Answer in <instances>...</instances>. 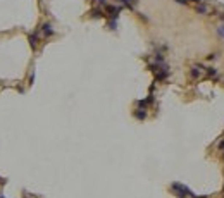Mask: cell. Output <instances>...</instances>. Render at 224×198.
Masks as SVG:
<instances>
[{
    "label": "cell",
    "mask_w": 224,
    "mask_h": 198,
    "mask_svg": "<svg viewBox=\"0 0 224 198\" xmlns=\"http://www.w3.org/2000/svg\"><path fill=\"white\" fill-rule=\"evenodd\" d=\"M202 69H203V67H202ZM202 69H200V66H193L191 69H190V78L198 79L200 76H202Z\"/></svg>",
    "instance_id": "cell-5"
},
{
    "label": "cell",
    "mask_w": 224,
    "mask_h": 198,
    "mask_svg": "<svg viewBox=\"0 0 224 198\" xmlns=\"http://www.w3.org/2000/svg\"><path fill=\"white\" fill-rule=\"evenodd\" d=\"M214 59H217V54H210V55H209V60H214Z\"/></svg>",
    "instance_id": "cell-15"
},
{
    "label": "cell",
    "mask_w": 224,
    "mask_h": 198,
    "mask_svg": "<svg viewBox=\"0 0 224 198\" xmlns=\"http://www.w3.org/2000/svg\"><path fill=\"white\" fill-rule=\"evenodd\" d=\"M121 11H122L121 5H105V16L109 19H117Z\"/></svg>",
    "instance_id": "cell-2"
},
{
    "label": "cell",
    "mask_w": 224,
    "mask_h": 198,
    "mask_svg": "<svg viewBox=\"0 0 224 198\" xmlns=\"http://www.w3.org/2000/svg\"><path fill=\"white\" fill-rule=\"evenodd\" d=\"M191 2H195V4H200V2H202V0H191Z\"/></svg>",
    "instance_id": "cell-18"
},
{
    "label": "cell",
    "mask_w": 224,
    "mask_h": 198,
    "mask_svg": "<svg viewBox=\"0 0 224 198\" xmlns=\"http://www.w3.org/2000/svg\"><path fill=\"white\" fill-rule=\"evenodd\" d=\"M30 45H31V48L33 50H36V47H38V33H33V35H30Z\"/></svg>",
    "instance_id": "cell-7"
},
{
    "label": "cell",
    "mask_w": 224,
    "mask_h": 198,
    "mask_svg": "<svg viewBox=\"0 0 224 198\" xmlns=\"http://www.w3.org/2000/svg\"><path fill=\"white\" fill-rule=\"evenodd\" d=\"M171 190L174 191V195L178 198H188V196L190 198H200V196H197L188 186H185V184H181V183H172V184H171Z\"/></svg>",
    "instance_id": "cell-1"
},
{
    "label": "cell",
    "mask_w": 224,
    "mask_h": 198,
    "mask_svg": "<svg viewBox=\"0 0 224 198\" xmlns=\"http://www.w3.org/2000/svg\"><path fill=\"white\" fill-rule=\"evenodd\" d=\"M197 12H198V14H207V12H209V7L200 2V4H197Z\"/></svg>",
    "instance_id": "cell-9"
},
{
    "label": "cell",
    "mask_w": 224,
    "mask_h": 198,
    "mask_svg": "<svg viewBox=\"0 0 224 198\" xmlns=\"http://www.w3.org/2000/svg\"><path fill=\"white\" fill-rule=\"evenodd\" d=\"M167 76H169V67L164 66L162 69L157 72V76H155V81H166V79H167Z\"/></svg>",
    "instance_id": "cell-3"
},
{
    "label": "cell",
    "mask_w": 224,
    "mask_h": 198,
    "mask_svg": "<svg viewBox=\"0 0 224 198\" xmlns=\"http://www.w3.org/2000/svg\"><path fill=\"white\" fill-rule=\"evenodd\" d=\"M176 4H181V5H185V4H188V0H174Z\"/></svg>",
    "instance_id": "cell-13"
},
{
    "label": "cell",
    "mask_w": 224,
    "mask_h": 198,
    "mask_svg": "<svg viewBox=\"0 0 224 198\" xmlns=\"http://www.w3.org/2000/svg\"><path fill=\"white\" fill-rule=\"evenodd\" d=\"M134 117H136V119L138 121H145L147 119V112L145 110H143V108H138V110H134Z\"/></svg>",
    "instance_id": "cell-8"
},
{
    "label": "cell",
    "mask_w": 224,
    "mask_h": 198,
    "mask_svg": "<svg viewBox=\"0 0 224 198\" xmlns=\"http://www.w3.org/2000/svg\"><path fill=\"white\" fill-rule=\"evenodd\" d=\"M217 33L224 38V26H219V28H217Z\"/></svg>",
    "instance_id": "cell-12"
},
{
    "label": "cell",
    "mask_w": 224,
    "mask_h": 198,
    "mask_svg": "<svg viewBox=\"0 0 224 198\" xmlns=\"http://www.w3.org/2000/svg\"><path fill=\"white\" fill-rule=\"evenodd\" d=\"M117 28V21L115 19H110L109 21V30H115Z\"/></svg>",
    "instance_id": "cell-11"
},
{
    "label": "cell",
    "mask_w": 224,
    "mask_h": 198,
    "mask_svg": "<svg viewBox=\"0 0 224 198\" xmlns=\"http://www.w3.org/2000/svg\"><path fill=\"white\" fill-rule=\"evenodd\" d=\"M219 150H221V152H222V153H224V140H222V141H221V143H219Z\"/></svg>",
    "instance_id": "cell-14"
},
{
    "label": "cell",
    "mask_w": 224,
    "mask_h": 198,
    "mask_svg": "<svg viewBox=\"0 0 224 198\" xmlns=\"http://www.w3.org/2000/svg\"><path fill=\"white\" fill-rule=\"evenodd\" d=\"M90 16H91L93 19L103 17V16H105V11H102L100 7H95V9H91V11H90Z\"/></svg>",
    "instance_id": "cell-6"
},
{
    "label": "cell",
    "mask_w": 224,
    "mask_h": 198,
    "mask_svg": "<svg viewBox=\"0 0 224 198\" xmlns=\"http://www.w3.org/2000/svg\"><path fill=\"white\" fill-rule=\"evenodd\" d=\"M205 72L209 78H217V71L214 69V67H205Z\"/></svg>",
    "instance_id": "cell-10"
},
{
    "label": "cell",
    "mask_w": 224,
    "mask_h": 198,
    "mask_svg": "<svg viewBox=\"0 0 224 198\" xmlns=\"http://www.w3.org/2000/svg\"><path fill=\"white\" fill-rule=\"evenodd\" d=\"M97 2H98V4H100V5H103V7L107 5V0H97Z\"/></svg>",
    "instance_id": "cell-16"
},
{
    "label": "cell",
    "mask_w": 224,
    "mask_h": 198,
    "mask_svg": "<svg viewBox=\"0 0 224 198\" xmlns=\"http://www.w3.org/2000/svg\"><path fill=\"white\" fill-rule=\"evenodd\" d=\"M42 31H43V36H47V38L55 35V31H54V28H52V24H50V23H45V24H43V26H42Z\"/></svg>",
    "instance_id": "cell-4"
},
{
    "label": "cell",
    "mask_w": 224,
    "mask_h": 198,
    "mask_svg": "<svg viewBox=\"0 0 224 198\" xmlns=\"http://www.w3.org/2000/svg\"><path fill=\"white\" fill-rule=\"evenodd\" d=\"M222 19H224V16H222Z\"/></svg>",
    "instance_id": "cell-20"
},
{
    "label": "cell",
    "mask_w": 224,
    "mask_h": 198,
    "mask_svg": "<svg viewBox=\"0 0 224 198\" xmlns=\"http://www.w3.org/2000/svg\"><path fill=\"white\" fill-rule=\"evenodd\" d=\"M7 183V179H4V178H0V184H5Z\"/></svg>",
    "instance_id": "cell-17"
},
{
    "label": "cell",
    "mask_w": 224,
    "mask_h": 198,
    "mask_svg": "<svg viewBox=\"0 0 224 198\" xmlns=\"http://www.w3.org/2000/svg\"><path fill=\"white\" fill-rule=\"evenodd\" d=\"M0 198H4V196H2V195H0Z\"/></svg>",
    "instance_id": "cell-19"
}]
</instances>
